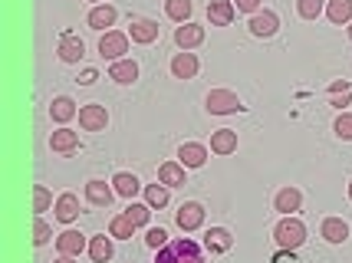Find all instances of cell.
I'll return each mask as SVG.
<instances>
[{
	"mask_svg": "<svg viewBox=\"0 0 352 263\" xmlns=\"http://www.w3.org/2000/svg\"><path fill=\"white\" fill-rule=\"evenodd\" d=\"M155 263H204V253L195 240L188 237H178V240H168L165 247L158 250Z\"/></svg>",
	"mask_w": 352,
	"mask_h": 263,
	"instance_id": "cell-1",
	"label": "cell"
},
{
	"mask_svg": "<svg viewBox=\"0 0 352 263\" xmlns=\"http://www.w3.org/2000/svg\"><path fill=\"white\" fill-rule=\"evenodd\" d=\"M274 240L280 250H296L307 244V227L300 217H283L280 224L274 227Z\"/></svg>",
	"mask_w": 352,
	"mask_h": 263,
	"instance_id": "cell-2",
	"label": "cell"
},
{
	"mask_svg": "<svg viewBox=\"0 0 352 263\" xmlns=\"http://www.w3.org/2000/svg\"><path fill=\"white\" fill-rule=\"evenodd\" d=\"M204 106L211 115H230V112H241V99L237 93H230V89H211V93L204 95Z\"/></svg>",
	"mask_w": 352,
	"mask_h": 263,
	"instance_id": "cell-3",
	"label": "cell"
},
{
	"mask_svg": "<svg viewBox=\"0 0 352 263\" xmlns=\"http://www.w3.org/2000/svg\"><path fill=\"white\" fill-rule=\"evenodd\" d=\"M99 53H102V60H112V62L125 60V53H129V36L119 33V30L102 33V40H99Z\"/></svg>",
	"mask_w": 352,
	"mask_h": 263,
	"instance_id": "cell-4",
	"label": "cell"
},
{
	"mask_svg": "<svg viewBox=\"0 0 352 263\" xmlns=\"http://www.w3.org/2000/svg\"><path fill=\"white\" fill-rule=\"evenodd\" d=\"M106 125H109L106 106L92 102V106H82V108H79V128H82V132H106Z\"/></svg>",
	"mask_w": 352,
	"mask_h": 263,
	"instance_id": "cell-5",
	"label": "cell"
},
{
	"mask_svg": "<svg viewBox=\"0 0 352 263\" xmlns=\"http://www.w3.org/2000/svg\"><path fill=\"white\" fill-rule=\"evenodd\" d=\"M175 224H178L184 233L198 231L201 224H204V207H201L198 201H184L182 207H178V214H175Z\"/></svg>",
	"mask_w": 352,
	"mask_h": 263,
	"instance_id": "cell-6",
	"label": "cell"
},
{
	"mask_svg": "<svg viewBox=\"0 0 352 263\" xmlns=\"http://www.w3.org/2000/svg\"><path fill=\"white\" fill-rule=\"evenodd\" d=\"M250 33L254 36H261V40H270L276 30H280V16L274 14V10H257V14L250 16Z\"/></svg>",
	"mask_w": 352,
	"mask_h": 263,
	"instance_id": "cell-7",
	"label": "cell"
},
{
	"mask_svg": "<svg viewBox=\"0 0 352 263\" xmlns=\"http://www.w3.org/2000/svg\"><path fill=\"white\" fill-rule=\"evenodd\" d=\"M201 69L198 56L191 53V49H182V53H175V60H171V76L175 79H195Z\"/></svg>",
	"mask_w": 352,
	"mask_h": 263,
	"instance_id": "cell-8",
	"label": "cell"
},
{
	"mask_svg": "<svg viewBox=\"0 0 352 263\" xmlns=\"http://www.w3.org/2000/svg\"><path fill=\"white\" fill-rule=\"evenodd\" d=\"M56 250H60L63 257H79L82 250H89V240H86V233H79V231H63L56 237Z\"/></svg>",
	"mask_w": 352,
	"mask_h": 263,
	"instance_id": "cell-9",
	"label": "cell"
},
{
	"mask_svg": "<svg viewBox=\"0 0 352 263\" xmlns=\"http://www.w3.org/2000/svg\"><path fill=\"white\" fill-rule=\"evenodd\" d=\"M129 36H132V43H155L158 40V23L148 20V16H135L129 23Z\"/></svg>",
	"mask_w": 352,
	"mask_h": 263,
	"instance_id": "cell-10",
	"label": "cell"
},
{
	"mask_svg": "<svg viewBox=\"0 0 352 263\" xmlns=\"http://www.w3.org/2000/svg\"><path fill=\"white\" fill-rule=\"evenodd\" d=\"M300 207H303V194H300L296 187H283V191H276L274 211H280L283 217H293Z\"/></svg>",
	"mask_w": 352,
	"mask_h": 263,
	"instance_id": "cell-11",
	"label": "cell"
},
{
	"mask_svg": "<svg viewBox=\"0 0 352 263\" xmlns=\"http://www.w3.org/2000/svg\"><path fill=\"white\" fill-rule=\"evenodd\" d=\"M50 148L53 152H60V155H69V152H76L79 148V132H73V128H66V125H60L53 135H50Z\"/></svg>",
	"mask_w": 352,
	"mask_h": 263,
	"instance_id": "cell-12",
	"label": "cell"
},
{
	"mask_svg": "<svg viewBox=\"0 0 352 263\" xmlns=\"http://www.w3.org/2000/svg\"><path fill=\"white\" fill-rule=\"evenodd\" d=\"M237 14V7H234V0H208V20H211V27H228L230 20Z\"/></svg>",
	"mask_w": 352,
	"mask_h": 263,
	"instance_id": "cell-13",
	"label": "cell"
},
{
	"mask_svg": "<svg viewBox=\"0 0 352 263\" xmlns=\"http://www.w3.org/2000/svg\"><path fill=\"white\" fill-rule=\"evenodd\" d=\"M112 198H116V187H109L106 181H99V178L86 181V201L89 204H96V207H109Z\"/></svg>",
	"mask_w": 352,
	"mask_h": 263,
	"instance_id": "cell-14",
	"label": "cell"
},
{
	"mask_svg": "<svg viewBox=\"0 0 352 263\" xmlns=\"http://www.w3.org/2000/svg\"><path fill=\"white\" fill-rule=\"evenodd\" d=\"M175 43L182 49H195L204 43V27L201 23H182L178 30H175Z\"/></svg>",
	"mask_w": 352,
	"mask_h": 263,
	"instance_id": "cell-15",
	"label": "cell"
},
{
	"mask_svg": "<svg viewBox=\"0 0 352 263\" xmlns=\"http://www.w3.org/2000/svg\"><path fill=\"white\" fill-rule=\"evenodd\" d=\"M116 20H119V10H116V7H109V3L92 7L89 16H86V23H89L92 30H106V33H109V27H112Z\"/></svg>",
	"mask_w": 352,
	"mask_h": 263,
	"instance_id": "cell-16",
	"label": "cell"
},
{
	"mask_svg": "<svg viewBox=\"0 0 352 263\" xmlns=\"http://www.w3.org/2000/svg\"><path fill=\"white\" fill-rule=\"evenodd\" d=\"M56 53H60L63 62H79L82 56H86V47H82V40H79V36H73V33H63Z\"/></svg>",
	"mask_w": 352,
	"mask_h": 263,
	"instance_id": "cell-17",
	"label": "cell"
},
{
	"mask_svg": "<svg viewBox=\"0 0 352 263\" xmlns=\"http://www.w3.org/2000/svg\"><path fill=\"white\" fill-rule=\"evenodd\" d=\"M320 237L326 244H342V240L349 237V224H346L342 217H326L320 227Z\"/></svg>",
	"mask_w": 352,
	"mask_h": 263,
	"instance_id": "cell-18",
	"label": "cell"
},
{
	"mask_svg": "<svg viewBox=\"0 0 352 263\" xmlns=\"http://www.w3.org/2000/svg\"><path fill=\"white\" fill-rule=\"evenodd\" d=\"M76 115H79V108H76V102H73L69 95H56V99L50 102V119H53V122L66 125L69 119H76Z\"/></svg>",
	"mask_w": 352,
	"mask_h": 263,
	"instance_id": "cell-19",
	"label": "cell"
},
{
	"mask_svg": "<svg viewBox=\"0 0 352 263\" xmlns=\"http://www.w3.org/2000/svg\"><path fill=\"white\" fill-rule=\"evenodd\" d=\"M178 161H182L184 168H204V161H208V148L198 145V141H188L178 148Z\"/></svg>",
	"mask_w": 352,
	"mask_h": 263,
	"instance_id": "cell-20",
	"label": "cell"
},
{
	"mask_svg": "<svg viewBox=\"0 0 352 263\" xmlns=\"http://www.w3.org/2000/svg\"><path fill=\"white\" fill-rule=\"evenodd\" d=\"M109 79H116L119 86H132L138 79V62L135 60H119L109 66Z\"/></svg>",
	"mask_w": 352,
	"mask_h": 263,
	"instance_id": "cell-21",
	"label": "cell"
},
{
	"mask_svg": "<svg viewBox=\"0 0 352 263\" xmlns=\"http://www.w3.org/2000/svg\"><path fill=\"white\" fill-rule=\"evenodd\" d=\"M211 152L214 155H234L237 152V132L234 128H217L211 135Z\"/></svg>",
	"mask_w": 352,
	"mask_h": 263,
	"instance_id": "cell-22",
	"label": "cell"
},
{
	"mask_svg": "<svg viewBox=\"0 0 352 263\" xmlns=\"http://www.w3.org/2000/svg\"><path fill=\"white\" fill-rule=\"evenodd\" d=\"M76 217H79V198L73 191H66V194L56 198V220L60 224H73Z\"/></svg>",
	"mask_w": 352,
	"mask_h": 263,
	"instance_id": "cell-23",
	"label": "cell"
},
{
	"mask_svg": "<svg viewBox=\"0 0 352 263\" xmlns=\"http://www.w3.org/2000/svg\"><path fill=\"white\" fill-rule=\"evenodd\" d=\"M112 187H116V194H119V198H129V201H132L138 191H142V181H138L132 171H119V174L112 178Z\"/></svg>",
	"mask_w": 352,
	"mask_h": 263,
	"instance_id": "cell-24",
	"label": "cell"
},
{
	"mask_svg": "<svg viewBox=\"0 0 352 263\" xmlns=\"http://www.w3.org/2000/svg\"><path fill=\"white\" fill-rule=\"evenodd\" d=\"M204 247L211 250V253H228V250L234 247V237H230V231H224V227H211V231L204 233Z\"/></svg>",
	"mask_w": 352,
	"mask_h": 263,
	"instance_id": "cell-25",
	"label": "cell"
},
{
	"mask_svg": "<svg viewBox=\"0 0 352 263\" xmlns=\"http://www.w3.org/2000/svg\"><path fill=\"white\" fill-rule=\"evenodd\" d=\"M184 171L188 168H184L182 161H165V165L158 168V181L165 187H182V185H188V181H184Z\"/></svg>",
	"mask_w": 352,
	"mask_h": 263,
	"instance_id": "cell-26",
	"label": "cell"
},
{
	"mask_svg": "<svg viewBox=\"0 0 352 263\" xmlns=\"http://www.w3.org/2000/svg\"><path fill=\"white\" fill-rule=\"evenodd\" d=\"M326 16H329V23H336V27L352 23V0H329V3H326Z\"/></svg>",
	"mask_w": 352,
	"mask_h": 263,
	"instance_id": "cell-27",
	"label": "cell"
},
{
	"mask_svg": "<svg viewBox=\"0 0 352 263\" xmlns=\"http://www.w3.org/2000/svg\"><path fill=\"white\" fill-rule=\"evenodd\" d=\"M89 257L96 263H109L112 260V233H99V237H92L89 240Z\"/></svg>",
	"mask_w": 352,
	"mask_h": 263,
	"instance_id": "cell-28",
	"label": "cell"
},
{
	"mask_svg": "<svg viewBox=\"0 0 352 263\" xmlns=\"http://www.w3.org/2000/svg\"><path fill=\"white\" fill-rule=\"evenodd\" d=\"M191 10H195L191 0H165V14H168L175 23H191Z\"/></svg>",
	"mask_w": 352,
	"mask_h": 263,
	"instance_id": "cell-29",
	"label": "cell"
},
{
	"mask_svg": "<svg viewBox=\"0 0 352 263\" xmlns=\"http://www.w3.org/2000/svg\"><path fill=\"white\" fill-rule=\"evenodd\" d=\"M109 233H112L116 240H132V237H135V224H132V220L125 217V211H122V214L112 217V224H109Z\"/></svg>",
	"mask_w": 352,
	"mask_h": 263,
	"instance_id": "cell-30",
	"label": "cell"
},
{
	"mask_svg": "<svg viewBox=\"0 0 352 263\" xmlns=\"http://www.w3.org/2000/svg\"><path fill=\"white\" fill-rule=\"evenodd\" d=\"M145 204H148V207H165V204H168V187L162 185V181H158V185H148L145 187Z\"/></svg>",
	"mask_w": 352,
	"mask_h": 263,
	"instance_id": "cell-31",
	"label": "cell"
},
{
	"mask_svg": "<svg viewBox=\"0 0 352 263\" xmlns=\"http://www.w3.org/2000/svg\"><path fill=\"white\" fill-rule=\"evenodd\" d=\"M125 217H129L135 227H145V224H148V217H152V207H148V204H135V201H132L129 207H125Z\"/></svg>",
	"mask_w": 352,
	"mask_h": 263,
	"instance_id": "cell-32",
	"label": "cell"
},
{
	"mask_svg": "<svg viewBox=\"0 0 352 263\" xmlns=\"http://www.w3.org/2000/svg\"><path fill=\"white\" fill-rule=\"evenodd\" d=\"M50 204H53L50 187H46V185H33V211H36V214H43V211H50Z\"/></svg>",
	"mask_w": 352,
	"mask_h": 263,
	"instance_id": "cell-33",
	"label": "cell"
},
{
	"mask_svg": "<svg viewBox=\"0 0 352 263\" xmlns=\"http://www.w3.org/2000/svg\"><path fill=\"white\" fill-rule=\"evenodd\" d=\"M296 10H300L303 20H316V16L326 10V0H300V3H296Z\"/></svg>",
	"mask_w": 352,
	"mask_h": 263,
	"instance_id": "cell-34",
	"label": "cell"
},
{
	"mask_svg": "<svg viewBox=\"0 0 352 263\" xmlns=\"http://www.w3.org/2000/svg\"><path fill=\"white\" fill-rule=\"evenodd\" d=\"M333 132H336L342 141H352V112H342L336 119V125H333Z\"/></svg>",
	"mask_w": 352,
	"mask_h": 263,
	"instance_id": "cell-35",
	"label": "cell"
},
{
	"mask_svg": "<svg viewBox=\"0 0 352 263\" xmlns=\"http://www.w3.org/2000/svg\"><path fill=\"white\" fill-rule=\"evenodd\" d=\"M50 237H53V227H50L46 220H36V224H33V244H36V247H46Z\"/></svg>",
	"mask_w": 352,
	"mask_h": 263,
	"instance_id": "cell-36",
	"label": "cell"
},
{
	"mask_svg": "<svg viewBox=\"0 0 352 263\" xmlns=\"http://www.w3.org/2000/svg\"><path fill=\"white\" fill-rule=\"evenodd\" d=\"M145 244L152 250H162L165 244H168V231H162V227H152V231L145 233Z\"/></svg>",
	"mask_w": 352,
	"mask_h": 263,
	"instance_id": "cell-37",
	"label": "cell"
},
{
	"mask_svg": "<svg viewBox=\"0 0 352 263\" xmlns=\"http://www.w3.org/2000/svg\"><path fill=\"white\" fill-rule=\"evenodd\" d=\"M234 7H237V10H244V14H257V10H261V0H234Z\"/></svg>",
	"mask_w": 352,
	"mask_h": 263,
	"instance_id": "cell-38",
	"label": "cell"
},
{
	"mask_svg": "<svg viewBox=\"0 0 352 263\" xmlns=\"http://www.w3.org/2000/svg\"><path fill=\"white\" fill-rule=\"evenodd\" d=\"M352 102V93H336V95H329V106H336V108H346Z\"/></svg>",
	"mask_w": 352,
	"mask_h": 263,
	"instance_id": "cell-39",
	"label": "cell"
},
{
	"mask_svg": "<svg viewBox=\"0 0 352 263\" xmlns=\"http://www.w3.org/2000/svg\"><path fill=\"white\" fill-rule=\"evenodd\" d=\"M336 93H352V86L346 82V79H336V82L329 86V95H336Z\"/></svg>",
	"mask_w": 352,
	"mask_h": 263,
	"instance_id": "cell-40",
	"label": "cell"
},
{
	"mask_svg": "<svg viewBox=\"0 0 352 263\" xmlns=\"http://www.w3.org/2000/svg\"><path fill=\"white\" fill-rule=\"evenodd\" d=\"M274 263H296V257H293V250H280L274 257Z\"/></svg>",
	"mask_w": 352,
	"mask_h": 263,
	"instance_id": "cell-41",
	"label": "cell"
},
{
	"mask_svg": "<svg viewBox=\"0 0 352 263\" xmlns=\"http://www.w3.org/2000/svg\"><path fill=\"white\" fill-rule=\"evenodd\" d=\"M96 79H99V73H96V69H86V73L79 76V82H82V86H92Z\"/></svg>",
	"mask_w": 352,
	"mask_h": 263,
	"instance_id": "cell-42",
	"label": "cell"
},
{
	"mask_svg": "<svg viewBox=\"0 0 352 263\" xmlns=\"http://www.w3.org/2000/svg\"><path fill=\"white\" fill-rule=\"evenodd\" d=\"M53 263H79V257H63V253H60V257H56Z\"/></svg>",
	"mask_w": 352,
	"mask_h": 263,
	"instance_id": "cell-43",
	"label": "cell"
},
{
	"mask_svg": "<svg viewBox=\"0 0 352 263\" xmlns=\"http://www.w3.org/2000/svg\"><path fill=\"white\" fill-rule=\"evenodd\" d=\"M349 201H352V181H349Z\"/></svg>",
	"mask_w": 352,
	"mask_h": 263,
	"instance_id": "cell-44",
	"label": "cell"
},
{
	"mask_svg": "<svg viewBox=\"0 0 352 263\" xmlns=\"http://www.w3.org/2000/svg\"><path fill=\"white\" fill-rule=\"evenodd\" d=\"M349 40H352V23H349Z\"/></svg>",
	"mask_w": 352,
	"mask_h": 263,
	"instance_id": "cell-45",
	"label": "cell"
},
{
	"mask_svg": "<svg viewBox=\"0 0 352 263\" xmlns=\"http://www.w3.org/2000/svg\"><path fill=\"white\" fill-rule=\"evenodd\" d=\"M92 3H99V0H92Z\"/></svg>",
	"mask_w": 352,
	"mask_h": 263,
	"instance_id": "cell-46",
	"label": "cell"
}]
</instances>
